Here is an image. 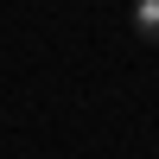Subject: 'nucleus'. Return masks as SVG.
Returning <instances> with one entry per match:
<instances>
[{
    "label": "nucleus",
    "instance_id": "f257e3e1",
    "mask_svg": "<svg viewBox=\"0 0 159 159\" xmlns=\"http://www.w3.org/2000/svg\"><path fill=\"white\" fill-rule=\"evenodd\" d=\"M134 32L147 45H159V0H134Z\"/></svg>",
    "mask_w": 159,
    "mask_h": 159
}]
</instances>
